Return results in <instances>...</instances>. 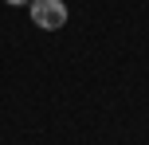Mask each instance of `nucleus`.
<instances>
[{
    "label": "nucleus",
    "instance_id": "2",
    "mask_svg": "<svg viewBox=\"0 0 149 145\" xmlns=\"http://www.w3.org/2000/svg\"><path fill=\"white\" fill-rule=\"evenodd\" d=\"M4 4H12V8H24V4H31V0H4Z\"/></svg>",
    "mask_w": 149,
    "mask_h": 145
},
{
    "label": "nucleus",
    "instance_id": "1",
    "mask_svg": "<svg viewBox=\"0 0 149 145\" xmlns=\"http://www.w3.org/2000/svg\"><path fill=\"white\" fill-rule=\"evenodd\" d=\"M28 12H31V24H36V28H43V31H59L63 24L71 20V12H67V4H63V0H31Z\"/></svg>",
    "mask_w": 149,
    "mask_h": 145
}]
</instances>
